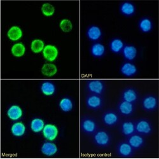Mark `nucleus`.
Wrapping results in <instances>:
<instances>
[{"label":"nucleus","mask_w":159,"mask_h":159,"mask_svg":"<svg viewBox=\"0 0 159 159\" xmlns=\"http://www.w3.org/2000/svg\"><path fill=\"white\" fill-rule=\"evenodd\" d=\"M45 125L43 120L40 118H35L33 119L30 124L31 129L34 133H39L42 132Z\"/></svg>","instance_id":"nucleus-29"},{"label":"nucleus","mask_w":159,"mask_h":159,"mask_svg":"<svg viewBox=\"0 0 159 159\" xmlns=\"http://www.w3.org/2000/svg\"><path fill=\"white\" fill-rule=\"evenodd\" d=\"M41 11L43 15L45 17H52L55 14V7L49 3H45L41 7Z\"/></svg>","instance_id":"nucleus-32"},{"label":"nucleus","mask_w":159,"mask_h":159,"mask_svg":"<svg viewBox=\"0 0 159 159\" xmlns=\"http://www.w3.org/2000/svg\"><path fill=\"white\" fill-rule=\"evenodd\" d=\"M111 141L110 134L105 130L96 132L94 136V142L99 147H106L108 146Z\"/></svg>","instance_id":"nucleus-3"},{"label":"nucleus","mask_w":159,"mask_h":159,"mask_svg":"<svg viewBox=\"0 0 159 159\" xmlns=\"http://www.w3.org/2000/svg\"><path fill=\"white\" fill-rule=\"evenodd\" d=\"M122 53L124 57L126 60L132 61L136 58L138 55V50L134 45H127L124 46Z\"/></svg>","instance_id":"nucleus-14"},{"label":"nucleus","mask_w":159,"mask_h":159,"mask_svg":"<svg viewBox=\"0 0 159 159\" xmlns=\"http://www.w3.org/2000/svg\"><path fill=\"white\" fill-rule=\"evenodd\" d=\"M118 154L122 157H130L133 153V148L129 144V143L122 142L119 143L117 147Z\"/></svg>","instance_id":"nucleus-19"},{"label":"nucleus","mask_w":159,"mask_h":159,"mask_svg":"<svg viewBox=\"0 0 159 159\" xmlns=\"http://www.w3.org/2000/svg\"><path fill=\"white\" fill-rule=\"evenodd\" d=\"M122 98L123 101L133 103L137 101L138 94L134 89L127 88L122 92Z\"/></svg>","instance_id":"nucleus-18"},{"label":"nucleus","mask_w":159,"mask_h":159,"mask_svg":"<svg viewBox=\"0 0 159 159\" xmlns=\"http://www.w3.org/2000/svg\"><path fill=\"white\" fill-rule=\"evenodd\" d=\"M138 28L143 33H150L153 28L152 20L148 17H143L138 22Z\"/></svg>","instance_id":"nucleus-22"},{"label":"nucleus","mask_w":159,"mask_h":159,"mask_svg":"<svg viewBox=\"0 0 159 159\" xmlns=\"http://www.w3.org/2000/svg\"><path fill=\"white\" fill-rule=\"evenodd\" d=\"M120 73L126 77H132L137 74L138 68L134 64L127 62L121 66Z\"/></svg>","instance_id":"nucleus-13"},{"label":"nucleus","mask_w":159,"mask_h":159,"mask_svg":"<svg viewBox=\"0 0 159 159\" xmlns=\"http://www.w3.org/2000/svg\"><path fill=\"white\" fill-rule=\"evenodd\" d=\"M143 108L148 111H154L158 107V99L157 97L153 95L145 96L142 101Z\"/></svg>","instance_id":"nucleus-7"},{"label":"nucleus","mask_w":159,"mask_h":159,"mask_svg":"<svg viewBox=\"0 0 159 159\" xmlns=\"http://www.w3.org/2000/svg\"><path fill=\"white\" fill-rule=\"evenodd\" d=\"M102 35L101 29L98 25H90L86 31V36L89 40L92 42H97L101 39Z\"/></svg>","instance_id":"nucleus-9"},{"label":"nucleus","mask_w":159,"mask_h":159,"mask_svg":"<svg viewBox=\"0 0 159 159\" xmlns=\"http://www.w3.org/2000/svg\"><path fill=\"white\" fill-rule=\"evenodd\" d=\"M26 131V127L24 123L22 122H17L14 123L11 127V132L12 135L15 137L23 136Z\"/></svg>","instance_id":"nucleus-24"},{"label":"nucleus","mask_w":159,"mask_h":159,"mask_svg":"<svg viewBox=\"0 0 159 159\" xmlns=\"http://www.w3.org/2000/svg\"><path fill=\"white\" fill-rule=\"evenodd\" d=\"M80 128L84 133L90 135L96 132L98 125L96 122L92 118L86 116L82 118L80 122Z\"/></svg>","instance_id":"nucleus-1"},{"label":"nucleus","mask_w":159,"mask_h":159,"mask_svg":"<svg viewBox=\"0 0 159 159\" xmlns=\"http://www.w3.org/2000/svg\"><path fill=\"white\" fill-rule=\"evenodd\" d=\"M103 101L99 95L91 94L87 97L85 104L87 107L90 110H98L102 105Z\"/></svg>","instance_id":"nucleus-6"},{"label":"nucleus","mask_w":159,"mask_h":159,"mask_svg":"<svg viewBox=\"0 0 159 159\" xmlns=\"http://www.w3.org/2000/svg\"><path fill=\"white\" fill-rule=\"evenodd\" d=\"M86 89L92 94L101 95L104 91L105 85L100 80H90L87 82Z\"/></svg>","instance_id":"nucleus-2"},{"label":"nucleus","mask_w":159,"mask_h":159,"mask_svg":"<svg viewBox=\"0 0 159 159\" xmlns=\"http://www.w3.org/2000/svg\"><path fill=\"white\" fill-rule=\"evenodd\" d=\"M42 133L43 137L49 141H54L58 136L59 129L57 127L52 124H47L45 125Z\"/></svg>","instance_id":"nucleus-5"},{"label":"nucleus","mask_w":159,"mask_h":159,"mask_svg":"<svg viewBox=\"0 0 159 159\" xmlns=\"http://www.w3.org/2000/svg\"><path fill=\"white\" fill-rule=\"evenodd\" d=\"M57 71L58 70L56 65L51 62L44 64L41 68L42 74L47 77L54 76L57 74Z\"/></svg>","instance_id":"nucleus-23"},{"label":"nucleus","mask_w":159,"mask_h":159,"mask_svg":"<svg viewBox=\"0 0 159 159\" xmlns=\"http://www.w3.org/2000/svg\"><path fill=\"white\" fill-rule=\"evenodd\" d=\"M59 107L62 111L68 113L72 111L73 109L74 104L71 98L68 97H64L60 100Z\"/></svg>","instance_id":"nucleus-25"},{"label":"nucleus","mask_w":159,"mask_h":159,"mask_svg":"<svg viewBox=\"0 0 159 159\" xmlns=\"http://www.w3.org/2000/svg\"><path fill=\"white\" fill-rule=\"evenodd\" d=\"M26 49L22 43H15L11 48V54L16 57H22L24 56Z\"/></svg>","instance_id":"nucleus-30"},{"label":"nucleus","mask_w":159,"mask_h":159,"mask_svg":"<svg viewBox=\"0 0 159 159\" xmlns=\"http://www.w3.org/2000/svg\"><path fill=\"white\" fill-rule=\"evenodd\" d=\"M45 47L44 42L40 39H35L31 43V50L34 54H39L42 52Z\"/></svg>","instance_id":"nucleus-31"},{"label":"nucleus","mask_w":159,"mask_h":159,"mask_svg":"<svg viewBox=\"0 0 159 159\" xmlns=\"http://www.w3.org/2000/svg\"><path fill=\"white\" fill-rule=\"evenodd\" d=\"M59 28L64 33H70L72 31L73 25L71 21L68 19H64L59 23Z\"/></svg>","instance_id":"nucleus-33"},{"label":"nucleus","mask_w":159,"mask_h":159,"mask_svg":"<svg viewBox=\"0 0 159 159\" xmlns=\"http://www.w3.org/2000/svg\"><path fill=\"white\" fill-rule=\"evenodd\" d=\"M136 131L135 124L131 121H125L121 125L122 133L125 136H130Z\"/></svg>","instance_id":"nucleus-27"},{"label":"nucleus","mask_w":159,"mask_h":159,"mask_svg":"<svg viewBox=\"0 0 159 159\" xmlns=\"http://www.w3.org/2000/svg\"><path fill=\"white\" fill-rule=\"evenodd\" d=\"M120 11L125 17L133 16L136 13V7L131 2H125L120 5Z\"/></svg>","instance_id":"nucleus-17"},{"label":"nucleus","mask_w":159,"mask_h":159,"mask_svg":"<svg viewBox=\"0 0 159 159\" xmlns=\"http://www.w3.org/2000/svg\"><path fill=\"white\" fill-rule=\"evenodd\" d=\"M58 152L57 145L52 141L45 142L41 147V152L45 156L52 157L55 155Z\"/></svg>","instance_id":"nucleus-10"},{"label":"nucleus","mask_w":159,"mask_h":159,"mask_svg":"<svg viewBox=\"0 0 159 159\" xmlns=\"http://www.w3.org/2000/svg\"><path fill=\"white\" fill-rule=\"evenodd\" d=\"M102 120L106 125L112 127L118 123L119 120V117L115 112L108 111L104 113L102 117Z\"/></svg>","instance_id":"nucleus-12"},{"label":"nucleus","mask_w":159,"mask_h":159,"mask_svg":"<svg viewBox=\"0 0 159 159\" xmlns=\"http://www.w3.org/2000/svg\"><path fill=\"white\" fill-rule=\"evenodd\" d=\"M90 54L95 58H101L105 54L106 48L103 44L101 43H95L90 47Z\"/></svg>","instance_id":"nucleus-20"},{"label":"nucleus","mask_w":159,"mask_h":159,"mask_svg":"<svg viewBox=\"0 0 159 159\" xmlns=\"http://www.w3.org/2000/svg\"><path fill=\"white\" fill-rule=\"evenodd\" d=\"M124 46V42L120 38H113L110 43V50L116 54L122 52Z\"/></svg>","instance_id":"nucleus-26"},{"label":"nucleus","mask_w":159,"mask_h":159,"mask_svg":"<svg viewBox=\"0 0 159 159\" xmlns=\"http://www.w3.org/2000/svg\"><path fill=\"white\" fill-rule=\"evenodd\" d=\"M129 144L131 146L132 148L138 149L140 148L144 144V139L138 134H132L130 136L128 139Z\"/></svg>","instance_id":"nucleus-28"},{"label":"nucleus","mask_w":159,"mask_h":159,"mask_svg":"<svg viewBox=\"0 0 159 159\" xmlns=\"http://www.w3.org/2000/svg\"><path fill=\"white\" fill-rule=\"evenodd\" d=\"M43 56L44 59L50 62H54L58 57L59 50L56 46L53 45H45L43 52Z\"/></svg>","instance_id":"nucleus-4"},{"label":"nucleus","mask_w":159,"mask_h":159,"mask_svg":"<svg viewBox=\"0 0 159 159\" xmlns=\"http://www.w3.org/2000/svg\"><path fill=\"white\" fill-rule=\"evenodd\" d=\"M136 130L139 134L148 135L152 132V126L150 122L146 119H141L135 125Z\"/></svg>","instance_id":"nucleus-8"},{"label":"nucleus","mask_w":159,"mask_h":159,"mask_svg":"<svg viewBox=\"0 0 159 159\" xmlns=\"http://www.w3.org/2000/svg\"><path fill=\"white\" fill-rule=\"evenodd\" d=\"M7 116L13 121H17L22 118L23 115L22 109L18 105H11L7 110Z\"/></svg>","instance_id":"nucleus-11"},{"label":"nucleus","mask_w":159,"mask_h":159,"mask_svg":"<svg viewBox=\"0 0 159 159\" xmlns=\"http://www.w3.org/2000/svg\"><path fill=\"white\" fill-rule=\"evenodd\" d=\"M40 90L43 95L46 96H51L56 93V87L52 82L45 80L40 85Z\"/></svg>","instance_id":"nucleus-15"},{"label":"nucleus","mask_w":159,"mask_h":159,"mask_svg":"<svg viewBox=\"0 0 159 159\" xmlns=\"http://www.w3.org/2000/svg\"><path fill=\"white\" fill-rule=\"evenodd\" d=\"M118 110L122 115L129 116L133 113L134 107L132 103L122 101L118 104Z\"/></svg>","instance_id":"nucleus-21"},{"label":"nucleus","mask_w":159,"mask_h":159,"mask_svg":"<svg viewBox=\"0 0 159 159\" xmlns=\"http://www.w3.org/2000/svg\"><path fill=\"white\" fill-rule=\"evenodd\" d=\"M23 31L18 25H13L7 31V37L12 42H17L22 38Z\"/></svg>","instance_id":"nucleus-16"}]
</instances>
